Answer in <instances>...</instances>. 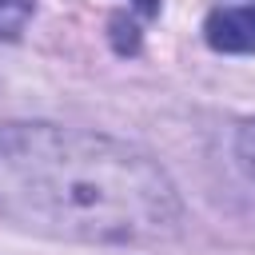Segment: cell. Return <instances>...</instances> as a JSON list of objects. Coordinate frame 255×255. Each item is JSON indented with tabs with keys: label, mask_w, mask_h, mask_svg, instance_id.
<instances>
[{
	"label": "cell",
	"mask_w": 255,
	"mask_h": 255,
	"mask_svg": "<svg viewBox=\"0 0 255 255\" xmlns=\"http://www.w3.org/2000/svg\"><path fill=\"white\" fill-rule=\"evenodd\" d=\"M0 215L60 239L147 243L171 231L179 199L163 167L100 131L0 128Z\"/></svg>",
	"instance_id": "6da1fadb"
},
{
	"label": "cell",
	"mask_w": 255,
	"mask_h": 255,
	"mask_svg": "<svg viewBox=\"0 0 255 255\" xmlns=\"http://www.w3.org/2000/svg\"><path fill=\"white\" fill-rule=\"evenodd\" d=\"M203 32L215 52H255V0H223Z\"/></svg>",
	"instance_id": "7a4b0ae2"
},
{
	"label": "cell",
	"mask_w": 255,
	"mask_h": 255,
	"mask_svg": "<svg viewBox=\"0 0 255 255\" xmlns=\"http://www.w3.org/2000/svg\"><path fill=\"white\" fill-rule=\"evenodd\" d=\"M235 147H239V159H243V167L255 175V120L239 128V139H235Z\"/></svg>",
	"instance_id": "277c9868"
},
{
	"label": "cell",
	"mask_w": 255,
	"mask_h": 255,
	"mask_svg": "<svg viewBox=\"0 0 255 255\" xmlns=\"http://www.w3.org/2000/svg\"><path fill=\"white\" fill-rule=\"evenodd\" d=\"M32 16V0H0V36L12 40Z\"/></svg>",
	"instance_id": "3957f363"
}]
</instances>
